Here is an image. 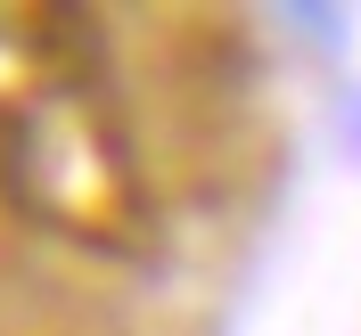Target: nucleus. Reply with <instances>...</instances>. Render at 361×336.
Wrapping results in <instances>:
<instances>
[{"instance_id":"1","label":"nucleus","mask_w":361,"mask_h":336,"mask_svg":"<svg viewBox=\"0 0 361 336\" xmlns=\"http://www.w3.org/2000/svg\"><path fill=\"white\" fill-rule=\"evenodd\" d=\"M0 205H42V123L25 99H0Z\"/></svg>"},{"instance_id":"2","label":"nucleus","mask_w":361,"mask_h":336,"mask_svg":"<svg viewBox=\"0 0 361 336\" xmlns=\"http://www.w3.org/2000/svg\"><path fill=\"white\" fill-rule=\"evenodd\" d=\"M279 17H288V25H304L320 49H337V33H345V17H337V8H279Z\"/></svg>"}]
</instances>
